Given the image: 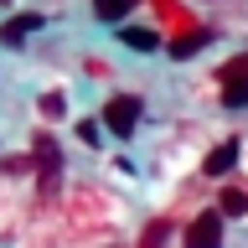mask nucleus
Wrapping results in <instances>:
<instances>
[{"instance_id": "obj_4", "label": "nucleus", "mask_w": 248, "mask_h": 248, "mask_svg": "<svg viewBox=\"0 0 248 248\" xmlns=\"http://www.w3.org/2000/svg\"><path fill=\"white\" fill-rule=\"evenodd\" d=\"M31 31H42V16H36V11H26V16H11V21L0 26V42H5V46H21V42L31 36Z\"/></svg>"}, {"instance_id": "obj_1", "label": "nucleus", "mask_w": 248, "mask_h": 248, "mask_svg": "<svg viewBox=\"0 0 248 248\" xmlns=\"http://www.w3.org/2000/svg\"><path fill=\"white\" fill-rule=\"evenodd\" d=\"M181 248H222V212L217 207L197 212L186 222V232H181Z\"/></svg>"}, {"instance_id": "obj_3", "label": "nucleus", "mask_w": 248, "mask_h": 248, "mask_svg": "<svg viewBox=\"0 0 248 248\" xmlns=\"http://www.w3.org/2000/svg\"><path fill=\"white\" fill-rule=\"evenodd\" d=\"M31 160H36V170H42L46 186H57V176H62V150H57V140L46 135V129L31 140Z\"/></svg>"}, {"instance_id": "obj_12", "label": "nucleus", "mask_w": 248, "mask_h": 248, "mask_svg": "<svg viewBox=\"0 0 248 248\" xmlns=\"http://www.w3.org/2000/svg\"><path fill=\"white\" fill-rule=\"evenodd\" d=\"M98 129H104L98 119H78V140H83V145H98Z\"/></svg>"}, {"instance_id": "obj_6", "label": "nucleus", "mask_w": 248, "mask_h": 248, "mask_svg": "<svg viewBox=\"0 0 248 248\" xmlns=\"http://www.w3.org/2000/svg\"><path fill=\"white\" fill-rule=\"evenodd\" d=\"M119 42H124V46H135V52H155V46H160V36H155V31H145V26H124V31H119Z\"/></svg>"}, {"instance_id": "obj_2", "label": "nucleus", "mask_w": 248, "mask_h": 248, "mask_svg": "<svg viewBox=\"0 0 248 248\" xmlns=\"http://www.w3.org/2000/svg\"><path fill=\"white\" fill-rule=\"evenodd\" d=\"M140 108H145V104H140L135 93L108 98V104H104V129H114L119 140H129V135H135V124H140Z\"/></svg>"}, {"instance_id": "obj_10", "label": "nucleus", "mask_w": 248, "mask_h": 248, "mask_svg": "<svg viewBox=\"0 0 248 248\" xmlns=\"http://www.w3.org/2000/svg\"><path fill=\"white\" fill-rule=\"evenodd\" d=\"M202 42H207V31H202V36H181V42H170V57H191Z\"/></svg>"}, {"instance_id": "obj_11", "label": "nucleus", "mask_w": 248, "mask_h": 248, "mask_svg": "<svg viewBox=\"0 0 248 248\" xmlns=\"http://www.w3.org/2000/svg\"><path fill=\"white\" fill-rule=\"evenodd\" d=\"M42 114H46V119H62V114H67V98H62V93H46V98H42Z\"/></svg>"}, {"instance_id": "obj_9", "label": "nucleus", "mask_w": 248, "mask_h": 248, "mask_svg": "<svg viewBox=\"0 0 248 248\" xmlns=\"http://www.w3.org/2000/svg\"><path fill=\"white\" fill-rule=\"evenodd\" d=\"M129 5H135V0H93V11L104 16V21H119V16L129 11Z\"/></svg>"}, {"instance_id": "obj_5", "label": "nucleus", "mask_w": 248, "mask_h": 248, "mask_svg": "<svg viewBox=\"0 0 248 248\" xmlns=\"http://www.w3.org/2000/svg\"><path fill=\"white\" fill-rule=\"evenodd\" d=\"M232 166H238V140H222V145L202 160V176H228Z\"/></svg>"}, {"instance_id": "obj_7", "label": "nucleus", "mask_w": 248, "mask_h": 248, "mask_svg": "<svg viewBox=\"0 0 248 248\" xmlns=\"http://www.w3.org/2000/svg\"><path fill=\"white\" fill-rule=\"evenodd\" d=\"M217 212H228V217H243V212H248V191L228 186V191H222V202H217Z\"/></svg>"}, {"instance_id": "obj_8", "label": "nucleus", "mask_w": 248, "mask_h": 248, "mask_svg": "<svg viewBox=\"0 0 248 248\" xmlns=\"http://www.w3.org/2000/svg\"><path fill=\"white\" fill-rule=\"evenodd\" d=\"M166 238H170V222L160 217V222H150V228H145V238H140V248H166Z\"/></svg>"}]
</instances>
